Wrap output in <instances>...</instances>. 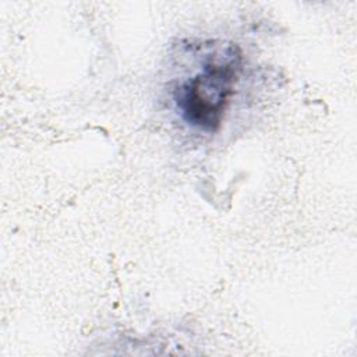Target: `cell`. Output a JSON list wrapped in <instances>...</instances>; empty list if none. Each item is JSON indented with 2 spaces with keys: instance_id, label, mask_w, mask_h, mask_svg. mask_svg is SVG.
Wrapping results in <instances>:
<instances>
[{
  "instance_id": "obj_1",
  "label": "cell",
  "mask_w": 357,
  "mask_h": 357,
  "mask_svg": "<svg viewBox=\"0 0 357 357\" xmlns=\"http://www.w3.org/2000/svg\"><path fill=\"white\" fill-rule=\"evenodd\" d=\"M241 70L243 52L236 43L209 54L201 70L173 91V100L180 117L201 131H218Z\"/></svg>"
}]
</instances>
